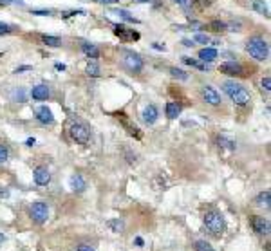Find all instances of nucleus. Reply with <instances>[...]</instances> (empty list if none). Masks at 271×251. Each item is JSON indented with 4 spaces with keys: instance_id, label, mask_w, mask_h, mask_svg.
<instances>
[{
    "instance_id": "obj_1",
    "label": "nucleus",
    "mask_w": 271,
    "mask_h": 251,
    "mask_svg": "<svg viewBox=\"0 0 271 251\" xmlns=\"http://www.w3.org/2000/svg\"><path fill=\"white\" fill-rule=\"evenodd\" d=\"M221 89L226 96H228L232 103L239 109H248V107H252V92L243 85V83H239L232 78V80H226L221 83Z\"/></svg>"
},
{
    "instance_id": "obj_2",
    "label": "nucleus",
    "mask_w": 271,
    "mask_h": 251,
    "mask_svg": "<svg viewBox=\"0 0 271 251\" xmlns=\"http://www.w3.org/2000/svg\"><path fill=\"white\" fill-rule=\"evenodd\" d=\"M244 49H246L248 56L252 58L253 62L261 63L270 60V40L264 38L262 34H252L246 40V43H244Z\"/></svg>"
},
{
    "instance_id": "obj_3",
    "label": "nucleus",
    "mask_w": 271,
    "mask_h": 251,
    "mask_svg": "<svg viewBox=\"0 0 271 251\" xmlns=\"http://www.w3.org/2000/svg\"><path fill=\"white\" fill-rule=\"evenodd\" d=\"M119 63H121V69L129 72L132 76H138L145 71V60L139 52H134L130 49H121L119 51Z\"/></svg>"
},
{
    "instance_id": "obj_4",
    "label": "nucleus",
    "mask_w": 271,
    "mask_h": 251,
    "mask_svg": "<svg viewBox=\"0 0 271 251\" xmlns=\"http://www.w3.org/2000/svg\"><path fill=\"white\" fill-rule=\"evenodd\" d=\"M221 74L232 76L233 80L235 78H248V76L253 74V67L250 63H243L239 60H228V62H223L219 65Z\"/></svg>"
},
{
    "instance_id": "obj_5",
    "label": "nucleus",
    "mask_w": 271,
    "mask_h": 251,
    "mask_svg": "<svg viewBox=\"0 0 271 251\" xmlns=\"http://www.w3.org/2000/svg\"><path fill=\"white\" fill-rule=\"evenodd\" d=\"M205 224L210 232L214 233V235H217V237H221L224 233V230H226V223H224L223 214L217 212V210H208V212H206Z\"/></svg>"
},
{
    "instance_id": "obj_6",
    "label": "nucleus",
    "mask_w": 271,
    "mask_h": 251,
    "mask_svg": "<svg viewBox=\"0 0 271 251\" xmlns=\"http://www.w3.org/2000/svg\"><path fill=\"white\" fill-rule=\"evenodd\" d=\"M69 134H71V138L74 139L78 145H89L90 130L85 123H81V121H74V123H71V127H69Z\"/></svg>"
},
{
    "instance_id": "obj_7",
    "label": "nucleus",
    "mask_w": 271,
    "mask_h": 251,
    "mask_svg": "<svg viewBox=\"0 0 271 251\" xmlns=\"http://www.w3.org/2000/svg\"><path fill=\"white\" fill-rule=\"evenodd\" d=\"M199 98L203 103L210 105V107H221V105H223V98H221V94L217 92V89L212 85H201Z\"/></svg>"
},
{
    "instance_id": "obj_8",
    "label": "nucleus",
    "mask_w": 271,
    "mask_h": 251,
    "mask_svg": "<svg viewBox=\"0 0 271 251\" xmlns=\"http://www.w3.org/2000/svg\"><path fill=\"white\" fill-rule=\"evenodd\" d=\"M29 215H31V219L36 224H43L49 219V206L43 201H36V203H33L31 210H29Z\"/></svg>"
},
{
    "instance_id": "obj_9",
    "label": "nucleus",
    "mask_w": 271,
    "mask_h": 251,
    "mask_svg": "<svg viewBox=\"0 0 271 251\" xmlns=\"http://www.w3.org/2000/svg\"><path fill=\"white\" fill-rule=\"evenodd\" d=\"M112 27H114V29H112V33H114L116 36L121 40V42H127V43H129V42H138L139 36H141L136 29H129L127 25H123V24H114Z\"/></svg>"
},
{
    "instance_id": "obj_10",
    "label": "nucleus",
    "mask_w": 271,
    "mask_h": 251,
    "mask_svg": "<svg viewBox=\"0 0 271 251\" xmlns=\"http://www.w3.org/2000/svg\"><path fill=\"white\" fill-rule=\"evenodd\" d=\"M33 179L38 186H47L51 183V172H49L47 166L38 165L33 172Z\"/></svg>"
},
{
    "instance_id": "obj_11",
    "label": "nucleus",
    "mask_w": 271,
    "mask_h": 251,
    "mask_svg": "<svg viewBox=\"0 0 271 251\" xmlns=\"http://www.w3.org/2000/svg\"><path fill=\"white\" fill-rule=\"evenodd\" d=\"M250 223H252L253 232H257L259 235H268L270 233V221L268 219L261 217V215H253L250 219Z\"/></svg>"
},
{
    "instance_id": "obj_12",
    "label": "nucleus",
    "mask_w": 271,
    "mask_h": 251,
    "mask_svg": "<svg viewBox=\"0 0 271 251\" xmlns=\"http://www.w3.org/2000/svg\"><path fill=\"white\" fill-rule=\"evenodd\" d=\"M49 96H51V89H49L45 83H38L31 89V98L34 101H47Z\"/></svg>"
},
{
    "instance_id": "obj_13",
    "label": "nucleus",
    "mask_w": 271,
    "mask_h": 251,
    "mask_svg": "<svg viewBox=\"0 0 271 251\" xmlns=\"http://www.w3.org/2000/svg\"><path fill=\"white\" fill-rule=\"evenodd\" d=\"M36 114V119H38L42 125H52L54 123V116H52V110L49 109L47 105H40L38 109L34 110Z\"/></svg>"
},
{
    "instance_id": "obj_14",
    "label": "nucleus",
    "mask_w": 271,
    "mask_h": 251,
    "mask_svg": "<svg viewBox=\"0 0 271 251\" xmlns=\"http://www.w3.org/2000/svg\"><path fill=\"white\" fill-rule=\"evenodd\" d=\"M80 51L83 52L89 60H98V58L101 56L100 47H98L96 43H90V42H81L80 43Z\"/></svg>"
},
{
    "instance_id": "obj_15",
    "label": "nucleus",
    "mask_w": 271,
    "mask_h": 251,
    "mask_svg": "<svg viewBox=\"0 0 271 251\" xmlns=\"http://www.w3.org/2000/svg\"><path fill=\"white\" fill-rule=\"evenodd\" d=\"M143 121L147 125H154L159 119V109H157L156 105L154 103H150V105H147L145 109H143Z\"/></svg>"
},
{
    "instance_id": "obj_16",
    "label": "nucleus",
    "mask_w": 271,
    "mask_h": 251,
    "mask_svg": "<svg viewBox=\"0 0 271 251\" xmlns=\"http://www.w3.org/2000/svg\"><path fill=\"white\" fill-rule=\"evenodd\" d=\"M34 38L38 40V43H42L45 47H60L62 45V38L52 36V34H34Z\"/></svg>"
},
{
    "instance_id": "obj_17",
    "label": "nucleus",
    "mask_w": 271,
    "mask_h": 251,
    "mask_svg": "<svg viewBox=\"0 0 271 251\" xmlns=\"http://www.w3.org/2000/svg\"><path fill=\"white\" fill-rule=\"evenodd\" d=\"M197 60H201V62H205V63H210V62H214L215 58H219V51L215 47H203L199 52H197Z\"/></svg>"
},
{
    "instance_id": "obj_18",
    "label": "nucleus",
    "mask_w": 271,
    "mask_h": 251,
    "mask_svg": "<svg viewBox=\"0 0 271 251\" xmlns=\"http://www.w3.org/2000/svg\"><path fill=\"white\" fill-rule=\"evenodd\" d=\"M69 186H71L72 192H78V194H81V192H85L87 183H85V179H83V176H80V174H74V176H71V179H69Z\"/></svg>"
},
{
    "instance_id": "obj_19",
    "label": "nucleus",
    "mask_w": 271,
    "mask_h": 251,
    "mask_svg": "<svg viewBox=\"0 0 271 251\" xmlns=\"http://www.w3.org/2000/svg\"><path fill=\"white\" fill-rule=\"evenodd\" d=\"M85 74L89 76V78H100L101 67H100V63H98V60H89V62H87Z\"/></svg>"
},
{
    "instance_id": "obj_20",
    "label": "nucleus",
    "mask_w": 271,
    "mask_h": 251,
    "mask_svg": "<svg viewBox=\"0 0 271 251\" xmlns=\"http://www.w3.org/2000/svg\"><path fill=\"white\" fill-rule=\"evenodd\" d=\"M212 31V33H224V31H228V24L223 22V20H212L210 24L205 25V31Z\"/></svg>"
},
{
    "instance_id": "obj_21",
    "label": "nucleus",
    "mask_w": 271,
    "mask_h": 251,
    "mask_svg": "<svg viewBox=\"0 0 271 251\" xmlns=\"http://www.w3.org/2000/svg\"><path fill=\"white\" fill-rule=\"evenodd\" d=\"M181 110H183V107H181L177 101H168L167 107H165V112H167L168 119H176L177 116L181 114Z\"/></svg>"
},
{
    "instance_id": "obj_22",
    "label": "nucleus",
    "mask_w": 271,
    "mask_h": 251,
    "mask_svg": "<svg viewBox=\"0 0 271 251\" xmlns=\"http://www.w3.org/2000/svg\"><path fill=\"white\" fill-rule=\"evenodd\" d=\"M255 204L261 206V208H270V204H271V192L270 190L261 192V194L255 197Z\"/></svg>"
},
{
    "instance_id": "obj_23",
    "label": "nucleus",
    "mask_w": 271,
    "mask_h": 251,
    "mask_svg": "<svg viewBox=\"0 0 271 251\" xmlns=\"http://www.w3.org/2000/svg\"><path fill=\"white\" fill-rule=\"evenodd\" d=\"M181 62L186 63V65L190 67H195V69H199V71H208V65L205 62H201L197 58H190V56H183L181 58Z\"/></svg>"
},
{
    "instance_id": "obj_24",
    "label": "nucleus",
    "mask_w": 271,
    "mask_h": 251,
    "mask_svg": "<svg viewBox=\"0 0 271 251\" xmlns=\"http://www.w3.org/2000/svg\"><path fill=\"white\" fill-rule=\"evenodd\" d=\"M217 147H219L221 150L233 152L235 148H237V145H235V141H232V139L226 138V136H219V138H217Z\"/></svg>"
},
{
    "instance_id": "obj_25",
    "label": "nucleus",
    "mask_w": 271,
    "mask_h": 251,
    "mask_svg": "<svg viewBox=\"0 0 271 251\" xmlns=\"http://www.w3.org/2000/svg\"><path fill=\"white\" fill-rule=\"evenodd\" d=\"M114 13L118 14L119 18H123L125 22H130V24H139V20L134 16L130 11H127V9H114Z\"/></svg>"
},
{
    "instance_id": "obj_26",
    "label": "nucleus",
    "mask_w": 271,
    "mask_h": 251,
    "mask_svg": "<svg viewBox=\"0 0 271 251\" xmlns=\"http://www.w3.org/2000/svg\"><path fill=\"white\" fill-rule=\"evenodd\" d=\"M20 27L16 25H11V24H5V22H0V36H9V34L18 33Z\"/></svg>"
},
{
    "instance_id": "obj_27",
    "label": "nucleus",
    "mask_w": 271,
    "mask_h": 251,
    "mask_svg": "<svg viewBox=\"0 0 271 251\" xmlns=\"http://www.w3.org/2000/svg\"><path fill=\"white\" fill-rule=\"evenodd\" d=\"M107 226H109L114 233H123V230H125V223L121 219H110V221H107Z\"/></svg>"
},
{
    "instance_id": "obj_28",
    "label": "nucleus",
    "mask_w": 271,
    "mask_h": 251,
    "mask_svg": "<svg viewBox=\"0 0 271 251\" xmlns=\"http://www.w3.org/2000/svg\"><path fill=\"white\" fill-rule=\"evenodd\" d=\"M168 71H170V76H174V78H177V80H181V81H186L190 78L188 72H185L183 69H177V67H170Z\"/></svg>"
},
{
    "instance_id": "obj_29",
    "label": "nucleus",
    "mask_w": 271,
    "mask_h": 251,
    "mask_svg": "<svg viewBox=\"0 0 271 251\" xmlns=\"http://www.w3.org/2000/svg\"><path fill=\"white\" fill-rule=\"evenodd\" d=\"M252 7L257 13H261V14H266L268 16V5L264 4V0H253V4H252Z\"/></svg>"
},
{
    "instance_id": "obj_30",
    "label": "nucleus",
    "mask_w": 271,
    "mask_h": 251,
    "mask_svg": "<svg viewBox=\"0 0 271 251\" xmlns=\"http://www.w3.org/2000/svg\"><path fill=\"white\" fill-rule=\"evenodd\" d=\"M11 100L13 101H20V103H24L25 101V92L22 87H18V89H14L13 92H11Z\"/></svg>"
},
{
    "instance_id": "obj_31",
    "label": "nucleus",
    "mask_w": 271,
    "mask_h": 251,
    "mask_svg": "<svg viewBox=\"0 0 271 251\" xmlns=\"http://www.w3.org/2000/svg\"><path fill=\"white\" fill-rule=\"evenodd\" d=\"M194 248H195V251H215L214 248L210 246V242H206V241H197L194 244Z\"/></svg>"
},
{
    "instance_id": "obj_32",
    "label": "nucleus",
    "mask_w": 271,
    "mask_h": 251,
    "mask_svg": "<svg viewBox=\"0 0 271 251\" xmlns=\"http://www.w3.org/2000/svg\"><path fill=\"white\" fill-rule=\"evenodd\" d=\"M192 42H194V43H205V45H206V43L212 42V38H210V34L197 33V34H195V36H194V40H192Z\"/></svg>"
},
{
    "instance_id": "obj_33",
    "label": "nucleus",
    "mask_w": 271,
    "mask_h": 251,
    "mask_svg": "<svg viewBox=\"0 0 271 251\" xmlns=\"http://www.w3.org/2000/svg\"><path fill=\"white\" fill-rule=\"evenodd\" d=\"M261 89L264 90L266 94H270V90H271V78L268 74L261 80Z\"/></svg>"
},
{
    "instance_id": "obj_34",
    "label": "nucleus",
    "mask_w": 271,
    "mask_h": 251,
    "mask_svg": "<svg viewBox=\"0 0 271 251\" xmlns=\"http://www.w3.org/2000/svg\"><path fill=\"white\" fill-rule=\"evenodd\" d=\"M7 159H9V150H7V147L0 145V165H2V163H5Z\"/></svg>"
},
{
    "instance_id": "obj_35",
    "label": "nucleus",
    "mask_w": 271,
    "mask_h": 251,
    "mask_svg": "<svg viewBox=\"0 0 271 251\" xmlns=\"http://www.w3.org/2000/svg\"><path fill=\"white\" fill-rule=\"evenodd\" d=\"M27 71H33V67L31 65H20V67H16L14 69V74H22V72H27Z\"/></svg>"
},
{
    "instance_id": "obj_36",
    "label": "nucleus",
    "mask_w": 271,
    "mask_h": 251,
    "mask_svg": "<svg viewBox=\"0 0 271 251\" xmlns=\"http://www.w3.org/2000/svg\"><path fill=\"white\" fill-rule=\"evenodd\" d=\"M76 251H94V248L89 246V244H78Z\"/></svg>"
},
{
    "instance_id": "obj_37",
    "label": "nucleus",
    "mask_w": 271,
    "mask_h": 251,
    "mask_svg": "<svg viewBox=\"0 0 271 251\" xmlns=\"http://www.w3.org/2000/svg\"><path fill=\"white\" fill-rule=\"evenodd\" d=\"M98 4H105V5H110V4H119V0H96Z\"/></svg>"
},
{
    "instance_id": "obj_38",
    "label": "nucleus",
    "mask_w": 271,
    "mask_h": 251,
    "mask_svg": "<svg viewBox=\"0 0 271 251\" xmlns=\"http://www.w3.org/2000/svg\"><path fill=\"white\" fill-rule=\"evenodd\" d=\"M174 2L181 7H188V4H190V0H174Z\"/></svg>"
},
{
    "instance_id": "obj_39",
    "label": "nucleus",
    "mask_w": 271,
    "mask_h": 251,
    "mask_svg": "<svg viewBox=\"0 0 271 251\" xmlns=\"http://www.w3.org/2000/svg\"><path fill=\"white\" fill-rule=\"evenodd\" d=\"M33 13L34 14H40V16H45V14H51V11H49V9L47 11H45V9H34Z\"/></svg>"
},
{
    "instance_id": "obj_40",
    "label": "nucleus",
    "mask_w": 271,
    "mask_h": 251,
    "mask_svg": "<svg viewBox=\"0 0 271 251\" xmlns=\"http://www.w3.org/2000/svg\"><path fill=\"white\" fill-rule=\"evenodd\" d=\"M152 47L154 49H157V51H165V49H167V47H165V45H161V43H152Z\"/></svg>"
},
{
    "instance_id": "obj_41",
    "label": "nucleus",
    "mask_w": 271,
    "mask_h": 251,
    "mask_svg": "<svg viewBox=\"0 0 271 251\" xmlns=\"http://www.w3.org/2000/svg\"><path fill=\"white\" fill-rule=\"evenodd\" d=\"M134 242H136V246H138V248H143V244H145V241H143L141 237H136V241H134Z\"/></svg>"
},
{
    "instance_id": "obj_42",
    "label": "nucleus",
    "mask_w": 271,
    "mask_h": 251,
    "mask_svg": "<svg viewBox=\"0 0 271 251\" xmlns=\"http://www.w3.org/2000/svg\"><path fill=\"white\" fill-rule=\"evenodd\" d=\"M183 45H186V47H194L195 43L192 42V40H183Z\"/></svg>"
},
{
    "instance_id": "obj_43",
    "label": "nucleus",
    "mask_w": 271,
    "mask_h": 251,
    "mask_svg": "<svg viewBox=\"0 0 271 251\" xmlns=\"http://www.w3.org/2000/svg\"><path fill=\"white\" fill-rule=\"evenodd\" d=\"M0 197H9V192L7 190H0Z\"/></svg>"
},
{
    "instance_id": "obj_44",
    "label": "nucleus",
    "mask_w": 271,
    "mask_h": 251,
    "mask_svg": "<svg viewBox=\"0 0 271 251\" xmlns=\"http://www.w3.org/2000/svg\"><path fill=\"white\" fill-rule=\"evenodd\" d=\"M34 143H36V141H34V139H33V138H29V139H27V141H25V145H27V147H33Z\"/></svg>"
},
{
    "instance_id": "obj_45",
    "label": "nucleus",
    "mask_w": 271,
    "mask_h": 251,
    "mask_svg": "<svg viewBox=\"0 0 271 251\" xmlns=\"http://www.w3.org/2000/svg\"><path fill=\"white\" fill-rule=\"evenodd\" d=\"M54 67H56L58 71H65V65H63V63H56Z\"/></svg>"
},
{
    "instance_id": "obj_46",
    "label": "nucleus",
    "mask_w": 271,
    "mask_h": 251,
    "mask_svg": "<svg viewBox=\"0 0 271 251\" xmlns=\"http://www.w3.org/2000/svg\"><path fill=\"white\" fill-rule=\"evenodd\" d=\"M4 241H5V237L2 235V233H0V242H4Z\"/></svg>"
},
{
    "instance_id": "obj_47",
    "label": "nucleus",
    "mask_w": 271,
    "mask_h": 251,
    "mask_svg": "<svg viewBox=\"0 0 271 251\" xmlns=\"http://www.w3.org/2000/svg\"><path fill=\"white\" fill-rule=\"evenodd\" d=\"M138 2H152V0H138Z\"/></svg>"
}]
</instances>
